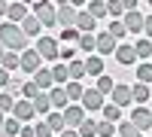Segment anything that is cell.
I'll list each match as a JSON object with an SVG mask.
<instances>
[{"instance_id": "7bdbcfd3", "label": "cell", "mask_w": 152, "mask_h": 137, "mask_svg": "<svg viewBox=\"0 0 152 137\" xmlns=\"http://www.w3.org/2000/svg\"><path fill=\"white\" fill-rule=\"evenodd\" d=\"M73 58H76L73 49H61V61H73Z\"/></svg>"}, {"instance_id": "9c48e42d", "label": "cell", "mask_w": 152, "mask_h": 137, "mask_svg": "<svg viewBox=\"0 0 152 137\" xmlns=\"http://www.w3.org/2000/svg\"><path fill=\"white\" fill-rule=\"evenodd\" d=\"M64 119H67V128H79V125H82V119H85V107H82V104L64 107Z\"/></svg>"}, {"instance_id": "d590c367", "label": "cell", "mask_w": 152, "mask_h": 137, "mask_svg": "<svg viewBox=\"0 0 152 137\" xmlns=\"http://www.w3.org/2000/svg\"><path fill=\"white\" fill-rule=\"evenodd\" d=\"M107 12H110V15H116V18H122L128 9H125V3H122V0H110V3H107Z\"/></svg>"}, {"instance_id": "db71d44e", "label": "cell", "mask_w": 152, "mask_h": 137, "mask_svg": "<svg viewBox=\"0 0 152 137\" xmlns=\"http://www.w3.org/2000/svg\"><path fill=\"white\" fill-rule=\"evenodd\" d=\"M116 137H122V134H116Z\"/></svg>"}, {"instance_id": "ba28073f", "label": "cell", "mask_w": 152, "mask_h": 137, "mask_svg": "<svg viewBox=\"0 0 152 137\" xmlns=\"http://www.w3.org/2000/svg\"><path fill=\"white\" fill-rule=\"evenodd\" d=\"M58 24L61 28H73L76 24V9L70 0H61V9H58Z\"/></svg>"}, {"instance_id": "60d3db41", "label": "cell", "mask_w": 152, "mask_h": 137, "mask_svg": "<svg viewBox=\"0 0 152 137\" xmlns=\"http://www.w3.org/2000/svg\"><path fill=\"white\" fill-rule=\"evenodd\" d=\"M55 131H52V125H49V122H40V125H37V137H52Z\"/></svg>"}, {"instance_id": "ab89813d", "label": "cell", "mask_w": 152, "mask_h": 137, "mask_svg": "<svg viewBox=\"0 0 152 137\" xmlns=\"http://www.w3.org/2000/svg\"><path fill=\"white\" fill-rule=\"evenodd\" d=\"M79 134H82V137H97V125H94V122H88V119H82Z\"/></svg>"}, {"instance_id": "bcb514c9", "label": "cell", "mask_w": 152, "mask_h": 137, "mask_svg": "<svg viewBox=\"0 0 152 137\" xmlns=\"http://www.w3.org/2000/svg\"><path fill=\"white\" fill-rule=\"evenodd\" d=\"M9 3H12V0H0V15H6V12H9Z\"/></svg>"}, {"instance_id": "603a6c76", "label": "cell", "mask_w": 152, "mask_h": 137, "mask_svg": "<svg viewBox=\"0 0 152 137\" xmlns=\"http://www.w3.org/2000/svg\"><path fill=\"white\" fill-rule=\"evenodd\" d=\"M79 49L82 52H97V34H79Z\"/></svg>"}, {"instance_id": "cb8c5ba5", "label": "cell", "mask_w": 152, "mask_h": 137, "mask_svg": "<svg viewBox=\"0 0 152 137\" xmlns=\"http://www.w3.org/2000/svg\"><path fill=\"white\" fill-rule=\"evenodd\" d=\"M134 49H137V58H152V40H149V37H146V40H137L134 43Z\"/></svg>"}, {"instance_id": "d6a6232c", "label": "cell", "mask_w": 152, "mask_h": 137, "mask_svg": "<svg viewBox=\"0 0 152 137\" xmlns=\"http://www.w3.org/2000/svg\"><path fill=\"white\" fill-rule=\"evenodd\" d=\"M119 134H122V137H140V128L128 119V122H122V125H119Z\"/></svg>"}, {"instance_id": "f35d334b", "label": "cell", "mask_w": 152, "mask_h": 137, "mask_svg": "<svg viewBox=\"0 0 152 137\" xmlns=\"http://www.w3.org/2000/svg\"><path fill=\"white\" fill-rule=\"evenodd\" d=\"M15 104H18V101H15L12 95H6V92L0 95V110H3V113H12V110H15Z\"/></svg>"}, {"instance_id": "4fadbf2b", "label": "cell", "mask_w": 152, "mask_h": 137, "mask_svg": "<svg viewBox=\"0 0 152 137\" xmlns=\"http://www.w3.org/2000/svg\"><path fill=\"white\" fill-rule=\"evenodd\" d=\"M76 28L82 34H91V31H97V18L91 12H76Z\"/></svg>"}, {"instance_id": "ffe728a7", "label": "cell", "mask_w": 152, "mask_h": 137, "mask_svg": "<svg viewBox=\"0 0 152 137\" xmlns=\"http://www.w3.org/2000/svg\"><path fill=\"white\" fill-rule=\"evenodd\" d=\"M34 79H37V85H40V89H52V85H58L55 76H52V70H43V67L34 73Z\"/></svg>"}, {"instance_id": "1f68e13d", "label": "cell", "mask_w": 152, "mask_h": 137, "mask_svg": "<svg viewBox=\"0 0 152 137\" xmlns=\"http://www.w3.org/2000/svg\"><path fill=\"white\" fill-rule=\"evenodd\" d=\"M119 116H122V107H119V104H104V119L119 122Z\"/></svg>"}, {"instance_id": "52a82bcc", "label": "cell", "mask_w": 152, "mask_h": 137, "mask_svg": "<svg viewBox=\"0 0 152 137\" xmlns=\"http://www.w3.org/2000/svg\"><path fill=\"white\" fill-rule=\"evenodd\" d=\"M131 122H134V125L140 128V131H152V113H149L146 107H140V104L134 107V113H131Z\"/></svg>"}, {"instance_id": "8992f818", "label": "cell", "mask_w": 152, "mask_h": 137, "mask_svg": "<svg viewBox=\"0 0 152 137\" xmlns=\"http://www.w3.org/2000/svg\"><path fill=\"white\" fill-rule=\"evenodd\" d=\"M40 61H43V55L37 52V49H28V52H21V70L34 76V73L40 70Z\"/></svg>"}, {"instance_id": "83f0119b", "label": "cell", "mask_w": 152, "mask_h": 137, "mask_svg": "<svg viewBox=\"0 0 152 137\" xmlns=\"http://www.w3.org/2000/svg\"><path fill=\"white\" fill-rule=\"evenodd\" d=\"M82 92H85V89H82L79 79H70V82H67V95H70V101H82Z\"/></svg>"}, {"instance_id": "f907efd6", "label": "cell", "mask_w": 152, "mask_h": 137, "mask_svg": "<svg viewBox=\"0 0 152 137\" xmlns=\"http://www.w3.org/2000/svg\"><path fill=\"white\" fill-rule=\"evenodd\" d=\"M21 3H28V6H34V3H37V0H21Z\"/></svg>"}, {"instance_id": "ee69618b", "label": "cell", "mask_w": 152, "mask_h": 137, "mask_svg": "<svg viewBox=\"0 0 152 137\" xmlns=\"http://www.w3.org/2000/svg\"><path fill=\"white\" fill-rule=\"evenodd\" d=\"M61 137H82V134H79V128H64Z\"/></svg>"}, {"instance_id": "ac0fdd59", "label": "cell", "mask_w": 152, "mask_h": 137, "mask_svg": "<svg viewBox=\"0 0 152 137\" xmlns=\"http://www.w3.org/2000/svg\"><path fill=\"white\" fill-rule=\"evenodd\" d=\"M85 73L88 76H100V73H104V58L100 55H88L85 58Z\"/></svg>"}, {"instance_id": "f1b7e54d", "label": "cell", "mask_w": 152, "mask_h": 137, "mask_svg": "<svg viewBox=\"0 0 152 137\" xmlns=\"http://www.w3.org/2000/svg\"><path fill=\"white\" fill-rule=\"evenodd\" d=\"M52 76H55V82H58V85H61V82H70V67L55 64V67H52Z\"/></svg>"}, {"instance_id": "e575fe53", "label": "cell", "mask_w": 152, "mask_h": 137, "mask_svg": "<svg viewBox=\"0 0 152 137\" xmlns=\"http://www.w3.org/2000/svg\"><path fill=\"white\" fill-rule=\"evenodd\" d=\"M40 92H43V89L37 85V79H31V82H24V85H21V95H24V97H31V101H34Z\"/></svg>"}, {"instance_id": "7c38bea8", "label": "cell", "mask_w": 152, "mask_h": 137, "mask_svg": "<svg viewBox=\"0 0 152 137\" xmlns=\"http://www.w3.org/2000/svg\"><path fill=\"white\" fill-rule=\"evenodd\" d=\"M6 15H9V21L21 24L24 18L31 15V9H28V3H21V0H18V3H15V0H12V3H9V12H6Z\"/></svg>"}, {"instance_id": "c3c4849f", "label": "cell", "mask_w": 152, "mask_h": 137, "mask_svg": "<svg viewBox=\"0 0 152 137\" xmlns=\"http://www.w3.org/2000/svg\"><path fill=\"white\" fill-rule=\"evenodd\" d=\"M70 3H73V6H82V3H85V0H70Z\"/></svg>"}, {"instance_id": "b9f144b4", "label": "cell", "mask_w": 152, "mask_h": 137, "mask_svg": "<svg viewBox=\"0 0 152 137\" xmlns=\"http://www.w3.org/2000/svg\"><path fill=\"white\" fill-rule=\"evenodd\" d=\"M9 82H12V79H9V70H6L3 64H0V89H6Z\"/></svg>"}, {"instance_id": "4316f807", "label": "cell", "mask_w": 152, "mask_h": 137, "mask_svg": "<svg viewBox=\"0 0 152 137\" xmlns=\"http://www.w3.org/2000/svg\"><path fill=\"white\" fill-rule=\"evenodd\" d=\"M67 67H70V79H82V76H85V61L73 58V61H70Z\"/></svg>"}, {"instance_id": "f6af8a7d", "label": "cell", "mask_w": 152, "mask_h": 137, "mask_svg": "<svg viewBox=\"0 0 152 137\" xmlns=\"http://www.w3.org/2000/svg\"><path fill=\"white\" fill-rule=\"evenodd\" d=\"M143 34L152 40V15H146V24H143Z\"/></svg>"}, {"instance_id": "74e56055", "label": "cell", "mask_w": 152, "mask_h": 137, "mask_svg": "<svg viewBox=\"0 0 152 137\" xmlns=\"http://www.w3.org/2000/svg\"><path fill=\"white\" fill-rule=\"evenodd\" d=\"M137 79H140V82H152V64H149V61H143V64L137 67Z\"/></svg>"}, {"instance_id": "7a4b0ae2", "label": "cell", "mask_w": 152, "mask_h": 137, "mask_svg": "<svg viewBox=\"0 0 152 137\" xmlns=\"http://www.w3.org/2000/svg\"><path fill=\"white\" fill-rule=\"evenodd\" d=\"M34 15L40 18L46 28L58 24V12H55V3H52V0H37V3H34Z\"/></svg>"}, {"instance_id": "8fae6325", "label": "cell", "mask_w": 152, "mask_h": 137, "mask_svg": "<svg viewBox=\"0 0 152 137\" xmlns=\"http://www.w3.org/2000/svg\"><path fill=\"white\" fill-rule=\"evenodd\" d=\"M110 52H116V37L110 31H100L97 34V55H110Z\"/></svg>"}, {"instance_id": "5b68a950", "label": "cell", "mask_w": 152, "mask_h": 137, "mask_svg": "<svg viewBox=\"0 0 152 137\" xmlns=\"http://www.w3.org/2000/svg\"><path fill=\"white\" fill-rule=\"evenodd\" d=\"M122 21H125V28H128L131 34H140L143 24H146V15H143V12H137V9H128V12L122 15Z\"/></svg>"}, {"instance_id": "816d5d0a", "label": "cell", "mask_w": 152, "mask_h": 137, "mask_svg": "<svg viewBox=\"0 0 152 137\" xmlns=\"http://www.w3.org/2000/svg\"><path fill=\"white\" fill-rule=\"evenodd\" d=\"M3 49H6V46H3V43H0V58H3V55H6V52H3Z\"/></svg>"}, {"instance_id": "44dd1931", "label": "cell", "mask_w": 152, "mask_h": 137, "mask_svg": "<svg viewBox=\"0 0 152 137\" xmlns=\"http://www.w3.org/2000/svg\"><path fill=\"white\" fill-rule=\"evenodd\" d=\"M46 122H49V125H52V131H58V134H61V131L67 128V119H64V113H61V110H55V113H49V116H46Z\"/></svg>"}, {"instance_id": "4dcf8cb0", "label": "cell", "mask_w": 152, "mask_h": 137, "mask_svg": "<svg viewBox=\"0 0 152 137\" xmlns=\"http://www.w3.org/2000/svg\"><path fill=\"white\" fill-rule=\"evenodd\" d=\"M0 64H3V67H6L9 73H12V70H18V67H21V58H15L12 52H6L3 58H0Z\"/></svg>"}, {"instance_id": "d4e9b609", "label": "cell", "mask_w": 152, "mask_h": 137, "mask_svg": "<svg viewBox=\"0 0 152 137\" xmlns=\"http://www.w3.org/2000/svg\"><path fill=\"white\" fill-rule=\"evenodd\" d=\"M119 134V128H116V122H110V119H104L97 125V137H116Z\"/></svg>"}, {"instance_id": "6da1fadb", "label": "cell", "mask_w": 152, "mask_h": 137, "mask_svg": "<svg viewBox=\"0 0 152 137\" xmlns=\"http://www.w3.org/2000/svg\"><path fill=\"white\" fill-rule=\"evenodd\" d=\"M0 43H3L6 49H24V43H28V34L21 31V24L6 21V24H0Z\"/></svg>"}, {"instance_id": "5bb4252c", "label": "cell", "mask_w": 152, "mask_h": 137, "mask_svg": "<svg viewBox=\"0 0 152 137\" xmlns=\"http://www.w3.org/2000/svg\"><path fill=\"white\" fill-rule=\"evenodd\" d=\"M43 28H46V24H43L40 18H37L34 12H31V15H28V18L21 21V31L28 34V37H40V31H43Z\"/></svg>"}, {"instance_id": "277c9868", "label": "cell", "mask_w": 152, "mask_h": 137, "mask_svg": "<svg viewBox=\"0 0 152 137\" xmlns=\"http://www.w3.org/2000/svg\"><path fill=\"white\" fill-rule=\"evenodd\" d=\"M104 92H100V89H85L82 92V107L85 110H104Z\"/></svg>"}, {"instance_id": "8d00e7d4", "label": "cell", "mask_w": 152, "mask_h": 137, "mask_svg": "<svg viewBox=\"0 0 152 137\" xmlns=\"http://www.w3.org/2000/svg\"><path fill=\"white\" fill-rule=\"evenodd\" d=\"M110 34L116 37V40H122V37H125V34H131V31L125 28V21H119V18H116V21H110Z\"/></svg>"}, {"instance_id": "e0dca14e", "label": "cell", "mask_w": 152, "mask_h": 137, "mask_svg": "<svg viewBox=\"0 0 152 137\" xmlns=\"http://www.w3.org/2000/svg\"><path fill=\"white\" fill-rule=\"evenodd\" d=\"M49 95H52V107H55V110H64L67 101H70L67 89H61V85H52V92H49Z\"/></svg>"}, {"instance_id": "9a60e30c", "label": "cell", "mask_w": 152, "mask_h": 137, "mask_svg": "<svg viewBox=\"0 0 152 137\" xmlns=\"http://www.w3.org/2000/svg\"><path fill=\"white\" fill-rule=\"evenodd\" d=\"M116 61L125 64V67L134 64V61H137V49H134V46H116Z\"/></svg>"}, {"instance_id": "2e32d148", "label": "cell", "mask_w": 152, "mask_h": 137, "mask_svg": "<svg viewBox=\"0 0 152 137\" xmlns=\"http://www.w3.org/2000/svg\"><path fill=\"white\" fill-rule=\"evenodd\" d=\"M131 101H134V97H131V85H116V89H113V104L128 107Z\"/></svg>"}, {"instance_id": "f546056e", "label": "cell", "mask_w": 152, "mask_h": 137, "mask_svg": "<svg viewBox=\"0 0 152 137\" xmlns=\"http://www.w3.org/2000/svg\"><path fill=\"white\" fill-rule=\"evenodd\" d=\"M97 89L104 95H113V89H116V82H113V76H107V73H100L97 76Z\"/></svg>"}, {"instance_id": "7402d4cb", "label": "cell", "mask_w": 152, "mask_h": 137, "mask_svg": "<svg viewBox=\"0 0 152 137\" xmlns=\"http://www.w3.org/2000/svg\"><path fill=\"white\" fill-rule=\"evenodd\" d=\"M34 107H37V113H46L49 116V113H52V95H43L40 92V95L34 97Z\"/></svg>"}, {"instance_id": "484cf974", "label": "cell", "mask_w": 152, "mask_h": 137, "mask_svg": "<svg viewBox=\"0 0 152 137\" xmlns=\"http://www.w3.org/2000/svg\"><path fill=\"white\" fill-rule=\"evenodd\" d=\"M3 131H6L9 137H18V134H21V119H18V116L6 119V122H3Z\"/></svg>"}, {"instance_id": "7dc6e473", "label": "cell", "mask_w": 152, "mask_h": 137, "mask_svg": "<svg viewBox=\"0 0 152 137\" xmlns=\"http://www.w3.org/2000/svg\"><path fill=\"white\" fill-rule=\"evenodd\" d=\"M125 3V9H137V0H122Z\"/></svg>"}, {"instance_id": "d6986e66", "label": "cell", "mask_w": 152, "mask_h": 137, "mask_svg": "<svg viewBox=\"0 0 152 137\" xmlns=\"http://www.w3.org/2000/svg\"><path fill=\"white\" fill-rule=\"evenodd\" d=\"M131 97H134V104H146V101H149V82L131 85Z\"/></svg>"}, {"instance_id": "f5cc1de1", "label": "cell", "mask_w": 152, "mask_h": 137, "mask_svg": "<svg viewBox=\"0 0 152 137\" xmlns=\"http://www.w3.org/2000/svg\"><path fill=\"white\" fill-rule=\"evenodd\" d=\"M149 6H152V0H149Z\"/></svg>"}, {"instance_id": "681fc988", "label": "cell", "mask_w": 152, "mask_h": 137, "mask_svg": "<svg viewBox=\"0 0 152 137\" xmlns=\"http://www.w3.org/2000/svg\"><path fill=\"white\" fill-rule=\"evenodd\" d=\"M3 122H6V119H3V110H0V128H3Z\"/></svg>"}, {"instance_id": "30bf717a", "label": "cell", "mask_w": 152, "mask_h": 137, "mask_svg": "<svg viewBox=\"0 0 152 137\" xmlns=\"http://www.w3.org/2000/svg\"><path fill=\"white\" fill-rule=\"evenodd\" d=\"M12 116H18L21 122L34 119V116H37V107H34V101H31V97H24V101H18V104H15V110H12Z\"/></svg>"}, {"instance_id": "836d02e7", "label": "cell", "mask_w": 152, "mask_h": 137, "mask_svg": "<svg viewBox=\"0 0 152 137\" xmlns=\"http://www.w3.org/2000/svg\"><path fill=\"white\" fill-rule=\"evenodd\" d=\"M88 12H91L94 18H104L107 15V3L104 0H91V3H88Z\"/></svg>"}, {"instance_id": "3957f363", "label": "cell", "mask_w": 152, "mask_h": 137, "mask_svg": "<svg viewBox=\"0 0 152 137\" xmlns=\"http://www.w3.org/2000/svg\"><path fill=\"white\" fill-rule=\"evenodd\" d=\"M37 52H40L46 61H58L61 58V49L55 37H37Z\"/></svg>"}]
</instances>
